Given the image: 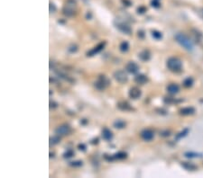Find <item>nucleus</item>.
Listing matches in <instances>:
<instances>
[{"mask_svg": "<svg viewBox=\"0 0 203 178\" xmlns=\"http://www.w3.org/2000/svg\"><path fill=\"white\" fill-rule=\"evenodd\" d=\"M84 1H85V0H84Z\"/></svg>", "mask_w": 203, "mask_h": 178, "instance_id": "obj_38", "label": "nucleus"}, {"mask_svg": "<svg viewBox=\"0 0 203 178\" xmlns=\"http://www.w3.org/2000/svg\"><path fill=\"white\" fill-rule=\"evenodd\" d=\"M182 165L183 166L185 169L187 170H190V171H193V170H196L198 168L197 165H195L194 164L192 163H188V162H182Z\"/></svg>", "mask_w": 203, "mask_h": 178, "instance_id": "obj_19", "label": "nucleus"}, {"mask_svg": "<svg viewBox=\"0 0 203 178\" xmlns=\"http://www.w3.org/2000/svg\"><path fill=\"white\" fill-rule=\"evenodd\" d=\"M186 157L188 158H195V157H202L203 155L200 153H195V152H186L184 154Z\"/></svg>", "mask_w": 203, "mask_h": 178, "instance_id": "obj_21", "label": "nucleus"}, {"mask_svg": "<svg viewBox=\"0 0 203 178\" xmlns=\"http://www.w3.org/2000/svg\"><path fill=\"white\" fill-rule=\"evenodd\" d=\"M193 85V79L191 77H187L183 81V86L185 87H190Z\"/></svg>", "mask_w": 203, "mask_h": 178, "instance_id": "obj_23", "label": "nucleus"}, {"mask_svg": "<svg viewBox=\"0 0 203 178\" xmlns=\"http://www.w3.org/2000/svg\"><path fill=\"white\" fill-rule=\"evenodd\" d=\"M113 77L116 79V81L120 83V84H125L128 80V77L124 70H117L113 74Z\"/></svg>", "mask_w": 203, "mask_h": 178, "instance_id": "obj_6", "label": "nucleus"}, {"mask_svg": "<svg viewBox=\"0 0 203 178\" xmlns=\"http://www.w3.org/2000/svg\"><path fill=\"white\" fill-rule=\"evenodd\" d=\"M78 148H79V149L82 150V151H85V150H86V146H85L84 144H79Z\"/></svg>", "mask_w": 203, "mask_h": 178, "instance_id": "obj_35", "label": "nucleus"}, {"mask_svg": "<svg viewBox=\"0 0 203 178\" xmlns=\"http://www.w3.org/2000/svg\"><path fill=\"white\" fill-rule=\"evenodd\" d=\"M101 135H102V138H103V140H106V141H110L113 139V132L109 129H108V128H104V129L102 130Z\"/></svg>", "mask_w": 203, "mask_h": 178, "instance_id": "obj_13", "label": "nucleus"}, {"mask_svg": "<svg viewBox=\"0 0 203 178\" xmlns=\"http://www.w3.org/2000/svg\"><path fill=\"white\" fill-rule=\"evenodd\" d=\"M202 15H203V9H202Z\"/></svg>", "mask_w": 203, "mask_h": 178, "instance_id": "obj_37", "label": "nucleus"}, {"mask_svg": "<svg viewBox=\"0 0 203 178\" xmlns=\"http://www.w3.org/2000/svg\"><path fill=\"white\" fill-rule=\"evenodd\" d=\"M68 49H69V51H71V52H76L78 50V48H77L76 45H71Z\"/></svg>", "mask_w": 203, "mask_h": 178, "instance_id": "obj_32", "label": "nucleus"}, {"mask_svg": "<svg viewBox=\"0 0 203 178\" xmlns=\"http://www.w3.org/2000/svg\"><path fill=\"white\" fill-rule=\"evenodd\" d=\"M119 49H120L121 52H126L129 49V43L125 41H122L120 43V45H119Z\"/></svg>", "mask_w": 203, "mask_h": 178, "instance_id": "obj_20", "label": "nucleus"}, {"mask_svg": "<svg viewBox=\"0 0 203 178\" xmlns=\"http://www.w3.org/2000/svg\"><path fill=\"white\" fill-rule=\"evenodd\" d=\"M59 142H60V138H59L58 135L50 138V145L51 146H52V145H56V144H58Z\"/></svg>", "mask_w": 203, "mask_h": 178, "instance_id": "obj_25", "label": "nucleus"}, {"mask_svg": "<svg viewBox=\"0 0 203 178\" xmlns=\"http://www.w3.org/2000/svg\"><path fill=\"white\" fill-rule=\"evenodd\" d=\"M117 108L121 111H125V112H130V111H133V107L130 105L129 103H127L126 101H121L118 102L117 104Z\"/></svg>", "mask_w": 203, "mask_h": 178, "instance_id": "obj_12", "label": "nucleus"}, {"mask_svg": "<svg viewBox=\"0 0 203 178\" xmlns=\"http://www.w3.org/2000/svg\"><path fill=\"white\" fill-rule=\"evenodd\" d=\"M167 91H168L169 94H178V93H179L180 86H178L177 84H174V83H173V84H170L168 86H167Z\"/></svg>", "mask_w": 203, "mask_h": 178, "instance_id": "obj_15", "label": "nucleus"}, {"mask_svg": "<svg viewBox=\"0 0 203 178\" xmlns=\"http://www.w3.org/2000/svg\"><path fill=\"white\" fill-rule=\"evenodd\" d=\"M56 73H57V75H58L59 77H61V78H63V79L67 80V81H69V82H72V81H73V80H71V77H70L69 76L65 75V74L61 73V72H58V71H57Z\"/></svg>", "mask_w": 203, "mask_h": 178, "instance_id": "obj_28", "label": "nucleus"}, {"mask_svg": "<svg viewBox=\"0 0 203 178\" xmlns=\"http://www.w3.org/2000/svg\"><path fill=\"white\" fill-rule=\"evenodd\" d=\"M122 3L124 5H125L126 7H130L131 5H132V2L130 1V0H122Z\"/></svg>", "mask_w": 203, "mask_h": 178, "instance_id": "obj_34", "label": "nucleus"}, {"mask_svg": "<svg viewBox=\"0 0 203 178\" xmlns=\"http://www.w3.org/2000/svg\"><path fill=\"white\" fill-rule=\"evenodd\" d=\"M125 69L131 74H136L139 71V66L134 61H129L125 65Z\"/></svg>", "mask_w": 203, "mask_h": 178, "instance_id": "obj_9", "label": "nucleus"}, {"mask_svg": "<svg viewBox=\"0 0 203 178\" xmlns=\"http://www.w3.org/2000/svg\"><path fill=\"white\" fill-rule=\"evenodd\" d=\"M168 69H170L173 72H175V73H178V72H181L182 69V60L178 58H170L168 60H167L166 63Z\"/></svg>", "mask_w": 203, "mask_h": 178, "instance_id": "obj_2", "label": "nucleus"}, {"mask_svg": "<svg viewBox=\"0 0 203 178\" xmlns=\"http://www.w3.org/2000/svg\"><path fill=\"white\" fill-rule=\"evenodd\" d=\"M83 165V162L80 160H76V161H72V162H71L70 163V165H71V166H74V167H80V166H81V165Z\"/></svg>", "mask_w": 203, "mask_h": 178, "instance_id": "obj_27", "label": "nucleus"}, {"mask_svg": "<svg viewBox=\"0 0 203 178\" xmlns=\"http://www.w3.org/2000/svg\"><path fill=\"white\" fill-rule=\"evenodd\" d=\"M152 36L155 40H161L162 38V32H158V31H152Z\"/></svg>", "mask_w": 203, "mask_h": 178, "instance_id": "obj_24", "label": "nucleus"}, {"mask_svg": "<svg viewBox=\"0 0 203 178\" xmlns=\"http://www.w3.org/2000/svg\"><path fill=\"white\" fill-rule=\"evenodd\" d=\"M188 132H189V130H188V129L183 130V131H182V132H180L179 134H178V135L176 136V140H180L181 138L185 137V136L187 135V133H188Z\"/></svg>", "mask_w": 203, "mask_h": 178, "instance_id": "obj_29", "label": "nucleus"}, {"mask_svg": "<svg viewBox=\"0 0 203 178\" xmlns=\"http://www.w3.org/2000/svg\"><path fill=\"white\" fill-rule=\"evenodd\" d=\"M74 151L73 150H71V149H69V150H67L66 152L63 154V157L64 158H71V157H72L74 156Z\"/></svg>", "mask_w": 203, "mask_h": 178, "instance_id": "obj_26", "label": "nucleus"}, {"mask_svg": "<svg viewBox=\"0 0 203 178\" xmlns=\"http://www.w3.org/2000/svg\"><path fill=\"white\" fill-rule=\"evenodd\" d=\"M138 58H140L142 61H148L151 58V54H150L149 50H142L141 52L138 53Z\"/></svg>", "mask_w": 203, "mask_h": 178, "instance_id": "obj_16", "label": "nucleus"}, {"mask_svg": "<svg viewBox=\"0 0 203 178\" xmlns=\"http://www.w3.org/2000/svg\"><path fill=\"white\" fill-rule=\"evenodd\" d=\"M109 84H110V81H109V79H108V77H107L106 76L101 75L98 77L97 80L94 83V86H95L98 91H102L108 86H109Z\"/></svg>", "mask_w": 203, "mask_h": 178, "instance_id": "obj_4", "label": "nucleus"}, {"mask_svg": "<svg viewBox=\"0 0 203 178\" xmlns=\"http://www.w3.org/2000/svg\"><path fill=\"white\" fill-rule=\"evenodd\" d=\"M127 157V154L125 152H123V151H119V152L116 153V154L113 156V158L114 159H125Z\"/></svg>", "mask_w": 203, "mask_h": 178, "instance_id": "obj_22", "label": "nucleus"}, {"mask_svg": "<svg viewBox=\"0 0 203 178\" xmlns=\"http://www.w3.org/2000/svg\"><path fill=\"white\" fill-rule=\"evenodd\" d=\"M56 7H55V5L53 3H50V12L51 13H54L55 11H56Z\"/></svg>", "mask_w": 203, "mask_h": 178, "instance_id": "obj_31", "label": "nucleus"}, {"mask_svg": "<svg viewBox=\"0 0 203 178\" xmlns=\"http://www.w3.org/2000/svg\"><path fill=\"white\" fill-rule=\"evenodd\" d=\"M195 112V109L193 107H185L180 110V113L182 115H191Z\"/></svg>", "mask_w": 203, "mask_h": 178, "instance_id": "obj_17", "label": "nucleus"}, {"mask_svg": "<svg viewBox=\"0 0 203 178\" xmlns=\"http://www.w3.org/2000/svg\"><path fill=\"white\" fill-rule=\"evenodd\" d=\"M175 40L177 41V42L180 45L182 46L185 49L187 50H192L193 49V42L189 38L188 36L182 32H178L177 34L175 35Z\"/></svg>", "mask_w": 203, "mask_h": 178, "instance_id": "obj_1", "label": "nucleus"}, {"mask_svg": "<svg viewBox=\"0 0 203 178\" xmlns=\"http://www.w3.org/2000/svg\"><path fill=\"white\" fill-rule=\"evenodd\" d=\"M115 26L116 28L118 31H120L121 32L125 33L126 35H130L132 33V29L129 26V24H126L125 22L122 21H115Z\"/></svg>", "mask_w": 203, "mask_h": 178, "instance_id": "obj_5", "label": "nucleus"}, {"mask_svg": "<svg viewBox=\"0 0 203 178\" xmlns=\"http://www.w3.org/2000/svg\"><path fill=\"white\" fill-rule=\"evenodd\" d=\"M152 6L154 7H160V3H159V0H153L152 1Z\"/></svg>", "mask_w": 203, "mask_h": 178, "instance_id": "obj_33", "label": "nucleus"}, {"mask_svg": "<svg viewBox=\"0 0 203 178\" xmlns=\"http://www.w3.org/2000/svg\"><path fill=\"white\" fill-rule=\"evenodd\" d=\"M71 131V127L68 124H62L61 126L57 127L55 129V133H56L58 136H66L69 135Z\"/></svg>", "mask_w": 203, "mask_h": 178, "instance_id": "obj_7", "label": "nucleus"}, {"mask_svg": "<svg viewBox=\"0 0 203 178\" xmlns=\"http://www.w3.org/2000/svg\"><path fill=\"white\" fill-rule=\"evenodd\" d=\"M140 136L143 140H145V141H151L153 139V137H154V133H153V131L152 130L145 129L141 131Z\"/></svg>", "mask_w": 203, "mask_h": 178, "instance_id": "obj_8", "label": "nucleus"}, {"mask_svg": "<svg viewBox=\"0 0 203 178\" xmlns=\"http://www.w3.org/2000/svg\"><path fill=\"white\" fill-rule=\"evenodd\" d=\"M134 82L138 85H145L148 81V77L144 74H138L134 77Z\"/></svg>", "mask_w": 203, "mask_h": 178, "instance_id": "obj_14", "label": "nucleus"}, {"mask_svg": "<svg viewBox=\"0 0 203 178\" xmlns=\"http://www.w3.org/2000/svg\"><path fill=\"white\" fill-rule=\"evenodd\" d=\"M128 94H129L130 98L138 99V98H140L141 95H142V92H141V90L139 89L138 87H136V86H134V87L130 88Z\"/></svg>", "mask_w": 203, "mask_h": 178, "instance_id": "obj_11", "label": "nucleus"}, {"mask_svg": "<svg viewBox=\"0 0 203 178\" xmlns=\"http://www.w3.org/2000/svg\"><path fill=\"white\" fill-rule=\"evenodd\" d=\"M144 36H145V33H144V32L143 31H138V37H140V38H144Z\"/></svg>", "mask_w": 203, "mask_h": 178, "instance_id": "obj_36", "label": "nucleus"}, {"mask_svg": "<svg viewBox=\"0 0 203 178\" xmlns=\"http://www.w3.org/2000/svg\"><path fill=\"white\" fill-rule=\"evenodd\" d=\"M146 10H147V8L146 7H138L137 8V13L138 14H140V15H142V14H145V12H146Z\"/></svg>", "mask_w": 203, "mask_h": 178, "instance_id": "obj_30", "label": "nucleus"}, {"mask_svg": "<svg viewBox=\"0 0 203 178\" xmlns=\"http://www.w3.org/2000/svg\"><path fill=\"white\" fill-rule=\"evenodd\" d=\"M75 7H76V1L75 0H68L66 2V5L64 6L62 9V13L64 15L68 17H71L75 15Z\"/></svg>", "mask_w": 203, "mask_h": 178, "instance_id": "obj_3", "label": "nucleus"}, {"mask_svg": "<svg viewBox=\"0 0 203 178\" xmlns=\"http://www.w3.org/2000/svg\"><path fill=\"white\" fill-rule=\"evenodd\" d=\"M113 125H114V127L116 129H124V128H125V126H126V123H125V122H124L123 120L118 119V120L115 121Z\"/></svg>", "mask_w": 203, "mask_h": 178, "instance_id": "obj_18", "label": "nucleus"}, {"mask_svg": "<svg viewBox=\"0 0 203 178\" xmlns=\"http://www.w3.org/2000/svg\"><path fill=\"white\" fill-rule=\"evenodd\" d=\"M105 45H106V42H101V43H99V44H97L94 49H92L91 50H89V51L87 53V56L92 57V56H94V55H96V54H97L98 52H100L102 49H104Z\"/></svg>", "mask_w": 203, "mask_h": 178, "instance_id": "obj_10", "label": "nucleus"}]
</instances>
